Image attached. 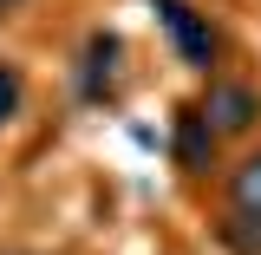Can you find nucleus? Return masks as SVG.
<instances>
[{"instance_id": "39448f33", "label": "nucleus", "mask_w": 261, "mask_h": 255, "mask_svg": "<svg viewBox=\"0 0 261 255\" xmlns=\"http://www.w3.org/2000/svg\"><path fill=\"white\" fill-rule=\"evenodd\" d=\"M216 242H222L228 255H261V216L222 210V223H216Z\"/></svg>"}, {"instance_id": "20e7f679", "label": "nucleus", "mask_w": 261, "mask_h": 255, "mask_svg": "<svg viewBox=\"0 0 261 255\" xmlns=\"http://www.w3.org/2000/svg\"><path fill=\"white\" fill-rule=\"evenodd\" d=\"M222 196H228V210H242V216H261V144L235 157V170L222 177Z\"/></svg>"}, {"instance_id": "423d86ee", "label": "nucleus", "mask_w": 261, "mask_h": 255, "mask_svg": "<svg viewBox=\"0 0 261 255\" xmlns=\"http://www.w3.org/2000/svg\"><path fill=\"white\" fill-rule=\"evenodd\" d=\"M20 111H27V72L13 59H0V131L20 125Z\"/></svg>"}, {"instance_id": "0eeeda50", "label": "nucleus", "mask_w": 261, "mask_h": 255, "mask_svg": "<svg viewBox=\"0 0 261 255\" xmlns=\"http://www.w3.org/2000/svg\"><path fill=\"white\" fill-rule=\"evenodd\" d=\"M20 7H27V0H0V20H7V13H20Z\"/></svg>"}, {"instance_id": "f03ea898", "label": "nucleus", "mask_w": 261, "mask_h": 255, "mask_svg": "<svg viewBox=\"0 0 261 255\" xmlns=\"http://www.w3.org/2000/svg\"><path fill=\"white\" fill-rule=\"evenodd\" d=\"M157 20H163V33L176 39V53H183L196 72L216 65L222 39H216V27H209V13H196V7H183V0H157Z\"/></svg>"}, {"instance_id": "f257e3e1", "label": "nucleus", "mask_w": 261, "mask_h": 255, "mask_svg": "<svg viewBox=\"0 0 261 255\" xmlns=\"http://www.w3.org/2000/svg\"><path fill=\"white\" fill-rule=\"evenodd\" d=\"M196 111L216 137H255L261 131V85L235 79V72H216L202 92H196Z\"/></svg>"}, {"instance_id": "7ed1b4c3", "label": "nucleus", "mask_w": 261, "mask_h": 255, "mask_svg": "<svg viewBox=\"0 0 261 255\" xmlns=\"http://www.w3.org/2000/svg\"><path fill=\"white\" fill-rule=\"evenodd\" d=\"M170 151H176V170H183V177H202V170H216L222 137L202 125L196 105H183V111H176V131H170Z\"/></svg>"}]
</instances>
